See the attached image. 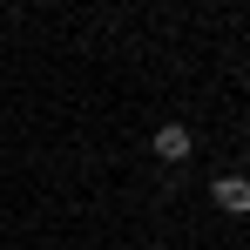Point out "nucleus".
Here are the masks:
<instances>
[{"mask_svg":"<svg viewBox=\"0 0 250 250\" xmlns=\"http://www.w3.org/2000/svg\"><path fill=\"white\" fill-rule=\"evenodd\" d=\"M149 149H156V163H189V149H196V135H189L183 122H163Z\"/></svg>","mask_w":250,"mask_h":250,"instance_id":"nucleus-1","label":"nucleus"},{"mask_svg":"<svg viewBox=\"0 0 250 250\" xmlns=\"http://www.w3.org/2000/svg\"><path fill=\"white\" fill-rule=\"evenodd\" d=\"M209 196H216L223 216H250V176H216V189H209Z\"/></svg>","mask_w":250,"mask_h":250,"instance_id":"nucleus-2","label":"nucleus"}]
</instances>
